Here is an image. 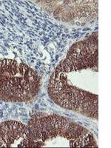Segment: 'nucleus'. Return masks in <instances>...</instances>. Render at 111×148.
<instances>
[{
  "label": "nucleus",
  "mask_w": 111,
  "mask_h": 148,
  "mask_svg": "<svg viewBox=\"0 0 111 148\" xmlns=\"http://www.w3.org/2000/svg\"><path fill=\"white\" fill-rule=\"evenodd\" d=\"M27 133V126L21 122L8 121L0 124V147H11L16 141L23 139Z\"/></svg>",
  "instance_id": "obj_4"
},
{
  "label": "nucleus",
  "mask_w": 111,
  "mask_h": 148,
  "mask_svg": "<svg viewBox=\"0 0 111 148\" xmlns=\"http://www.w3.org/2000/svg\"><path fill=\"white\" fill-rule=\"evenodd\" d=\"M70 121L57 115L33 119L27 125L25 137L21 141L22 147H42L47 140L57 136L64 138Z\"/></svg>",
  "instance_id": "obj_2"
},
{
  "label": "nucleus",
  "mask_w": 111,
  "mask_h": 148,
  "mask_svg": "<svg viewBox=\"0 0 111 148\" xmlns=\"http://www.w3.org/2000/svg\"><path fill=\"white\" fill-rule=\"evenodd\" d=\"M99 45L98 34L79 42L71 47L67 57L59 63L56 69L64 72L98 67Z\"/></svg>",
  "instance_id": "obj_3"
},
{
  "label": "nucleus",
  "mask_w": 111,
  "mask_h": 148,
  "mask_svg": "<svg viewBox=\"0 0 111 148\" xmlns=\"http://www.w3.org/2000/svg\"><path fill=\"white\" fill-rule=\"evenodd\" d=\"M40 79L27 64L14 59H0V100L26 102L37 96Z\"/></svg>",
  "instance_id": "obj_1"
}]
</instances>
